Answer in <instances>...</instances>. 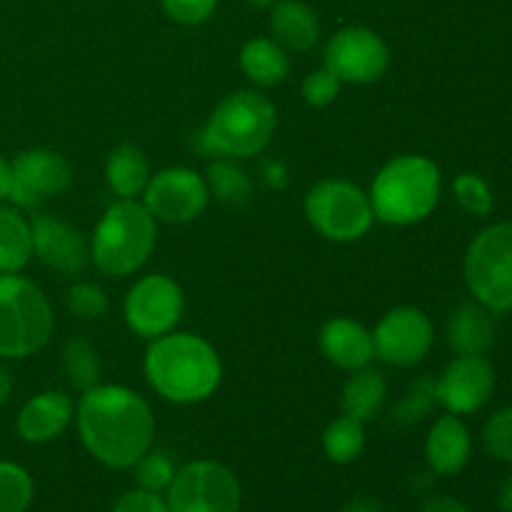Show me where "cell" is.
Wrapping results in <instances>:
<instances>
[{"mask_svg": "<svg viewBox=\"0 0 512 512\" xmlns=\"http://www.w3.org/2000/svg\"><path fill=\"white\" fill-rule=\"evenodd\" d=\"M185 295L170 275L150 273L140 278L125 295V323L135 335L155 340L175 330L183 318Z\"/></svg>", "mask_w": 512, "mask_h": 512, "instance_id": "obj_10", "label": "cell"}, {"mask_svg": "<svg viewBox=\"0 0 512 512\" xmlns=\"http://www.w3.org/2000/svg\"><path fill=\"white\" fill-rule=\"evenodd\" d=\"M75 423L85 450L110 470H130L153 448V410L143 395L123 385L85 390Z\"/></svg>", "mask_w": 512, "mask_h": 512, "instance_id": "obj_1", "label": "cell"}, {"mask_svg": "<svg viewBox=\"0 0 512 512\" xmlns=\"http://www.w3.org/2000/svg\"><path fill=\"white\" fill-rule=\"evenodd\" d=\"M440 168L425 155H398L375 175L370 205L375 218L388 225H415L440 203Z\"/></svg>", "mask_w": 512, "mask_h": 512, "instance_id": "obj_3", "label": "cell"}, {"mask_svg": "<svg viewBox=\"0 0 512 512\" xmlns=\"http://www.w3.org/2000/svg\"><path fill=\"white\" fill-rule=\"evenodd\" d=\"M13 185L10 203L20 210H35L45 200L65 193L73 185V168L60 153L48 148H30L10 160Z\"/></svg>", "mask_w": 512, "mask_h": 512, "instance_id": "obj_13", "label": "cell"}, {"mask_svg": "<svg viewBox=\"0 0 512 512\" xmlns=\"http://www.w3.org/2000/svg\"><path fill=\"white\" fill-rule=\"evenodd\" d=\"M63 370L68 375V383L80 393L100 385V358L93 343L85 338L68 340L63 350Z\"/></svg>", "mask_w": 512, "mask_h": 512, "instance_id": "obj_28", "label": "cell"}, {"mask_svg": "<svg viewBox=\"0 0 512 512\" xmlns=\"http://www.w3.org/2000/svg\"><path fill=\"white\" fill-rule=\"evenodd\" d=\"M365 423L350 418V415H340L333 423L325 428L323 433V450L333 463L348 465L360 458L365 448Z\"/></svg>", "mask_w": 512, "mask_h": 512, "instance_id": "obj_26", "label": "cell"}, {"mask_svg": "<svg viewBox=\"0 0 512 512\" xmlns=\"http://www.w3.org/2000/svg\"><path fill=\"white\" fill-rule=\"evenodd\" d=\"M465 283L483 308L512 310V223H498L475 235L465 255Z\"/></svg>", "mask_w": 512, "mask_h": 512, "instance_id": "obj_7", "label": "cell"}, {"mask_svg": "<svg viewBox=\"0 0 512 512\" xmlns=\"http://www.w3.org/2000/svg\"><path fill=\"white\" fill-rule=\"evenodd\" d=\"M75 418V403L63 390H45L20 408L15 430L25 443L43 445L60 438Z\"/></svg>", "mask_w": 512, "mask_h": 512, "instance_id": "obj_17", "label": "cell"}, {"mask_svg": "<svg viewBox=\"0 0 512 512\" xmlns=\"http://www.w3.org/2000/svg\"><path fill=\"white\" fill-rule=\"evenodd\" d=\"M240 68L253 85L273 88L288 78L290 55L273 38H253L240 50Z\"/></svg>", "mask_w": 512, "mask_h": 512, "instance_id": "obj_21", "label": "cell"}, {"mask_svg": "<svg viewBox=\"0 0 512 512\" xmlns=\"http://www.w3.org/2000/svg\"><path fill=\"white\" fill-rule=\"evenodd\" d=\"M35 485L28 470L10 460H0V512H25L33 503Z\"/></svg>", "mask_w": 512, "mask_h": 512, "instance_id": "obj_29", "label": "cell"}, {"mask_svg": "<svg viewBox=\"0 0 512 512\" xmlns=\"http://www.w3.org/2000/svg\"><path fill=\"white\" fill-rule=\"evenodd\" d=\"M415 512H470L460 500L448 498V495H435L428 498Z\"/></svg>", "mask_w": 512, "mask_h": 512, "instance_id": "obj_38", "label": "cell"}, {"mask_svg": "<svg viewBox=\"0 0 512 512\" xmlns=\"http://www.w3.org/2000/svg\"><path fill=\"white\" fill-rule=\"evenodd\" d=\"M278 128V113L258 90H238L215 105L200 133L205 153L220 158H253L263 153Z\"/></svg>", "mask_w": 512, "mask_h": 512, "instance_id": "obj_4", "label": "cell"}, {"mask_svg": "<svg viewBox=\"0 0 512 512\" xmlns=\"http://www.w3.org/2000/svg\"><path fill=\"white\" fill-rule=\"evenodd\" d=\"M340 80L330 73L328 68H318L313 73L305 75L303 80V98L305 103L313 105V108H325V105L333 103L340 93Z\"/></svg>", "mask_w": 512, "mask_h": 512, "instance_id": "obj_35", "label": "cell"}, {"mask_svg": "<svg viewBox=\"0 0 512 512\" xmlns=\"http://www.w3.org/2000/svg\"><path fill=\"white\" fill-rule=\"evenodd\" d=\"M10 185H13V168H10V160L0 155V203L10 198Z\"/></svg>", "mask_w": 512, "mask_h": 512, "instance_id": "obj_39", "label": "cell"}, {"mask_svg": "<svg viewBox=\"0 0 512 512\" xmlns=\"http://www.w3.org/2000/svg\"><path fill=\"white\" fill-rule=\"evenodd\" d=\"M270 33H273L275 43H280L283 48L305 53V50L315 48L320 38L318 15L300 0H280L270 13Z\"/></svg>", "mask_w": 512, "mask_h": 512, "instance_id": "obj_20", "label": "cell"}, {"mask_svg": "<svg viewBox=\"0 0 512 512\" xmlns=\"http://www.w3.org/2000/svg\"><path fill=\"white\" fill-rule=\"evenodd\" d=\"M205 183H208V190L220 203L245 205L253 195V180L238 163H233V158L215 160L208 168Z\"/></svg>", "mask_w": 512, "mask_h": 512, "instance_id": "obj_27", "label": "cell"}, {"mask_svg": "<svg viewBox=\"0 0 512 512\" xmlns=\"http://www.w3.org/2000/svg\"><path fill=\"white\" fill-rule=\"evenodd\" d=\"M10 395H13V378H10L8 368H5V365L0 363V408H3V405L8 403Z\"/></svg>", "mask_w": 512, "mask_h": 512, "instance_id": "obj_40", "label": "cell"}, {"mask_svg": "<svg viewBox=\"0 0 512 512\" xmlns=\"http://www.w3.org/2000/svg\"><path fill=\"white\" fill-rule=\"evenodd\" d=\"M495 328L488 308L483 305H460L448 323L450 348L458 355H483L493 345Z\"/></svg>", "mask_w": 512, "mask_h": 512, "instance_id": "obj_22", "label": "cell"}, {"mask_svg": "<svg viewBox=\"0 0 512 512\" xmlns=\"http://www.w3.org/2000/svg\"><path fill=\"white\" fill-rule=\"evenodd\" d=\"M110 512H170V510H168V503H165V495L135 488L120 495L118 503L113 505V510Z\"/></svg>", "mask_w": 512, "mask_h": 512, "instance_id": "obj_37", "label": "cell"}, {"mask_svg": "<svg viewBox=\"0 0 512 512\" xmlns=\"http://www.w3.org/2000/svg\"><path fill=\"white\" fill-rule=\"evenodd\" d=\"M498 505H500V510H503V512H512V475L508 480H505L503 488H500Z\"/></svg>", "mask_w": 512, "mask_h": 512, "instance_id": "obj_41", "label": "cell"}, {"mask_svg": "<svg viewBox=\"0 0 512 512\" xmlns=\"http://www.w3.org/2000/svg\"><path fill=\"white\" fill-rule=\"evenodd\" d=\"M210 190L203 175L190 168H165L150 175L143 205L158 223L183 225L200 218L208 208Z\"/></svg>", "mask_w": 512, "mask_h": 512, "instance_id": "obj_12", "label": "cell"}, {"mask_svg": "<svg viewBox=\"0 0 512 512\" xmlns=\"http://www.w3.org/2000/svg\"><path fill=\"white\" fill-rule=\"evenodd\" d=\"M453 193L468 213L490 215V210H493V193L480 175L460 173L453 183Z\"/></svg>", "mask_w": 512, "mask_h": 512, "instance_id": "obj_31", "label": "cell"}, {"mask_svg": "<svg viewBox=\"0 0 512 512\" xmlns=\"http://www.w3.org/2000/svg\"><path fill=\"white\" fill-rule=\"evenodd\" d=\"M320 350L325 360L340 370H363L373 363L375 345L373 333L350 318H333L320 328Z\"/></svg>", "mask_w": 512, "mask_h": 512, "instance_id": "obj_18", "label": "cell"}, {"mask_svg": "<svg viewBox=\"0 0 512 512\" xmlns=\"http://www.w3.org/2000/svg\"><path fill=\"white\" fill-rule=\"evenodd\" d=\"M385 398H388V383H385L383 375L378 370L363 368L355 370L345 383L340 405H343V415L368 423L380 413Z\"/></svg>", "mask_w": 512, "mask_h": 512, "instance_id": "obj_25", "label": "cell"}, {"mask_svg": "<svg viewBox=\"0 0 512 512\" xmlns=\"http://www.w3.org/2000/svg\"><path fill=\"white\" fill-rule=\"evenodd\" d=\"M483 440L493 458L512 463V408H503L490 415L483 428Z\"/></svg>", "mask_w": 512, "mask_h": 512, "instance_id": "obj_34", "label": "cell"}, {"mask_svg": "<svg viewBox=\"0 0 512 512\" xmlns=\"http://www.w3.org/2000/svg\"><path fill=\"white\" fill-rule=\"evenodd\" d=\"M355 512H380V510H378V505H368V508H365V510L358 505V508H355Z\"/></svg>", "mask_w": 512, "mask_h": 512, "instance_id": "obj_43", "label": "cell"}, {"mask_svg": "<svg viewBox=\"0 0 512 512\" xmlns=\"http://www.w3.org/2000/svg\"><path fill=\"white\" fill-rule=\"evenodd\" d=\"M433 338V323L423 310L413 305L393 308L375 325V358L395 368H413L430 353Z\"/></svg>", "mask_w": 512, "mask_h": 512, "instance_id": "obj_14", "label": "cell"}, {"mask_svg": "<svg viewBox=\"0 0 512 512\" xmlns=\"http://www.w3.org/2000/svg\"><path fill=\"white\" fill-rule=\"evenodd\" d=\"M470 450H473L470 430L458 415L448 413L435 420L425 440V458L433 473L445 475V478L458 475L468 465Z\"/></svg>", "mask_w": 512, "mask_h": 512, "instance_id": "obj_19", "label": "cell"}, {"mask_svg": "<svg viewBox=\"0 0 512 512\" xmlns=\"http://www.w3.org/2000/svg\"><path fill=\"white\" fill-rule=\"evenodd\" d=\"M33 255L50 270L63 275L83 273L90 263V245L83 235L53 213H38L30 220Z\"/></svg>", "mask_w": 512, "mask_h": 512, "instance_id": "obj_16", "label": "cell"}, {"mask_svg": "<svg viewBox=\"0 0 512 512\" xmlns=\"http://www.w3.org/2000/svg\"><path fill=\"white\" fill-rule=\"evenodd\" d=\"M158 220L143 203L118 200L105 210L90 238V260L108 278L138 273L155 250Z\"/></svg>", "mask_w": 512, "mask_h": 512, "instance_id": "obj_5", "label": "cell"}, {"mask_svg": "<svg viewBox=\"0 0 512 512\" xmlns=\"http://www.w3.org/2000/svg\"><path fill=\"white\" fill-rule=\"evenodd\" d=\"M325 68L350 85L375 83L390 65V50L375 30L363 25H350L338 30L325 45Z\"/></svg>", "mask_w": 512, "mask_h": 512, "instance_id": "obj_11", "label": "cell"}, {"mask_svg": "<svg viewBox=\"0 0 512 512\" xmlns=\"http://www.w3.org/2000/svg\"><path fill=\"white\" fill-rule=\"evenodd\" d=\"M105 180L120 200H135L138 195H143L150 180V165L143 150L135 145L115 148L105 163Z\"/></svg>", "mask_w": 512, "mask_h": 512, "instance_id": "obj_24", "label": "cell"}, {"mask_svg": "<svg viewBox=\"0 0 512 512\" xmlns=\"http://www.w3.org/2000/svg\"><path fill=\"white\" fill-rule=\"evenodd\" d=\"M33 258V228L23 210L0 205V273H20Z\"/></svg>", "mask_w": 512, "mask_h": 512, "instance_id": "obj_23", "label": "cell"}, {"mask_svg": "<svg viewBox=\"0 0 512 512\" xmlns=\"http://www.w3.org/2000/svg\"><path fill=\"white\" fill-rule=\"evenodd\" d=\"M145 378L163 400L175 405L203 403L223 380V363L213 345L193 333H165L150 340Z\"/></svg>", "mask_w": 512, "mask_h": 512, "instance_id": "obj_2", "label": "cell"}, {"mask_svg": "<svg viewBox=\"0 0 512 512\" xmlns=\"http://www.w3.org/2000/svg\"><path fill=\"white\" fill-rule=\"evenodd\" d=\"M250 5H253V8H270V5L275 3V0H248Z\"/></svg>", "mask_w": 512, "mask_h": 512, "instance_id": "obj_42", "label": "cell"}, {"mask_svg": "<svg viewBox=\"0 0 512 512\" xmlns=\"http://www.w3.org/2000/svg\"><path fill=\"white\" fill-rule=\"evenodd\" d=\"M68 310L80 320H98L108 313V295L93 283H75L68 290Z\"/></svg>", "mask_w": 512, "mask_h": 512, "instance_id": "obj_32", "label": "cell"}, {"mask_svg": "<svg viewBox=\"0 0 512 512\" xmlns=\"http://www.w3.org/2000/svg\"><path fill=\"white\" fill-rule=\"evenodd\" d=\"M438 403V395H435V380L423 378L410 388V393L405 395L403 403L393 410L395 420L400 423H415V420H423L425 415L433 410V405Z\"/></svg>", "mask_w": 512, "mask_h": 512, "instance_id": "obj_33", "label": "cell"}, {"mask_svg": "<svg viewBox=\"0 0 512 512\" xmlns=\"http://www.w3.org/2000/svg\"><path fill=\"white\" fill-rule=\"evenodd\" d=\"M495 370L485 355H458L435 383L438 403L453 415H473L490 400Z\"/></svg>", "mask_w": 512, "mask_h": 512, "instance_id": "obj_15", "label": "cell"}, {"mask_svg": "<svg viewBox=\"0 0 512 512\" xmlns=\"http://www.w3.org/2000/svg\"><path fill=\"white\" fill-rule=\"evenodd\" d=\"M53 330L55 315L43 290L18 273H0V358H30L50 343Z\"/></svg>", "mask_w": 512, "mask_h": 512, "instance_id": "obj_6", "label": "cell"}, {"mask_svg": "<svg viewBox=\"0 0 512 512\" xmlns=\"http://www.w3.org/2000/svg\"><path fill=\"white\" fill-rule=\"evenodd\" d=\"M168 18L183 25H200L213 15L218 0H160Z\"/></svg>", "mask_w": 512, "mask_h": 512, "instance_id": "obj_36", "label": "cell"}, {"mask_svg": "<svg viewBox=\"0 0 512 512\" xmlns=\"http://www.w3.org/2000/svg\"><path fill=\"white\" fill-rule=\"evenodd\" d=\"M305 215L323 238L335 240V243L360 240L375 223L370 195L363 193L355 183L338 178L323 180L308 190Z\"/></svg>", "mask_w": 512, "mask_h": 512, "instance_id": "obj_8", "label": "cell"}, {"mask_svg": "<svg viewBox=\"0 0 512 512\" xmlns=\"http://www.w3.org/2000/svg\"><path fill=\"white\" fill-rule=\"evenodd\" d=\"M170 512H240L243 490L228 465L215 460H193L175 470L165 490Z\"/></svg>", "mask_w": 512, "mask_h": 512, "instance_id": "obj_9", "label": "cell"}, {"mask_svg": "<svg viewBox=\"0 0 512 512\" xmlns=\"http://www.w3.org/2000/svg\"><path fill=\"white\" fill-rule=\"evenodd\" d=\"M135 470V483L138 488L150 490V493L163 495L168 490V485L173 483L175 478V463L165 453H158V450H148L138 463L133 465Z\"/></svg>", "mask_w": 512, "mask_h": 512, "instance_id": "obj_30", "label": "cell"}]
</instances>
